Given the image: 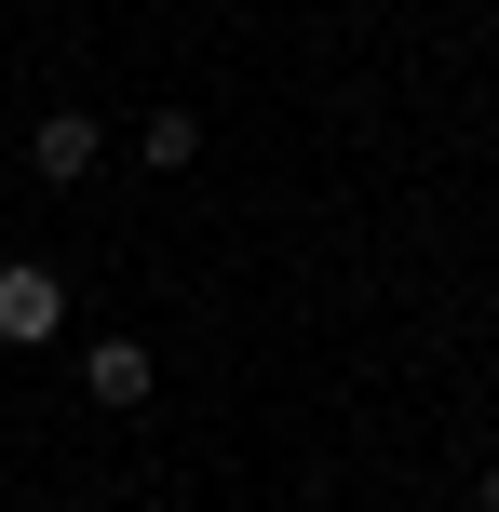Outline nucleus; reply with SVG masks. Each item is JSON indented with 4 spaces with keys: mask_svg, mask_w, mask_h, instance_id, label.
<instances>
[{
    "mask_svg": "<svg viewBox=\"0 0 499 512\" xmlns=\"http://www.w3.org/2000/svg\"><path fill=\"white\" fill-rule=\"evenodd\" d=\"M27 162H41V176H54V189H81V176H95V162H108V135H95V122H81V108H54V122H41V135H27Z\"/></svg>",
    "mask_w": 499,
    "mask_h": 512,
    "instance_id": "obj_3",
    "label": "nucleus"
},
{
    "mask_svg": "<svg viewBox=\"0 0 499 512\" xmlns=\"http://www.w3.org/2000/svg\"><path fill=\"white\" fill-rule=\"evenodd\" d=\"M54 324H68V283H54L41 256H0V337H14V351H41Z\"/></svg>",
    "mask_w": 499,
    "mask_h": 512,
    "instance_id": "obj_1",
    "label": "nucleus"
},
{
    "mask_svg": "<svg viewBox=\"0 0 499 512\" xmlns=\"http://www.w3.org/2000/svg\"><path fill=\"white\" fill-rule=\"evenodd\" d=\"M81 391H95V405H149V391H162V364L135 351V337H95V351H81Z\"/></svg>",
    "mask_w": 499,
    "mask_h": 512,
    "instance_id": "obj_2",
    "label": "nucleus"
},
{
    "mask_svg": "<svg viewBox=\"0 0 499 512\" xmlns=\"http://www.w3.org/2000/svg\"><path fill=\"white\" fill-rule=\"evenodd\" d=\"M486 512H499V472H486Z\"/></svg>",
    "mask_w": 499,
    "mask_h": 512,
    "instance_id": "obj_5",
    "label": "nucleus"
},
{
    "mask_svg": "<svg viewBox=\"0 0 499 512\" xmlns=\"http://www.w3.org/2000/svg\"><path fill=\"white\" fill-rule=\"evenodd\" d=\"M135 149H149V176H189V149H203V122H189V108H149V122H135Z\"/></svg>",
    "mask_w": 499,
    "mask_h": 512,
    "instance_id": "obj_4",
    "label": "nucleus"
}]
</instances>
